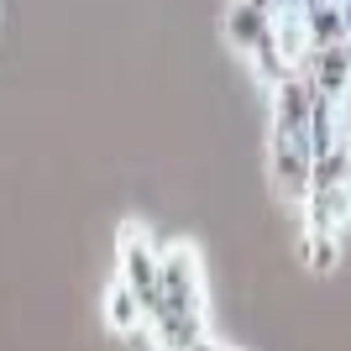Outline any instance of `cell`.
Listing matches in <instances>:
<instances>
[{"label": "cell", "mask_w": 351, "mask_h": 351, "mask_svg": "<svg viewBox=\"0 0 351 351\" xmlns=\"http://www.w3.org/2000/svg\"><path fill=\"white\" fill-rule=\"evenodd\" d=\"M226 43L236 53H247L257 69L267 73V84L278 89L289 79L278 58V43H273V5H226Z\"/></svg>", "instance_id": "277c9868"}, {"label": "cell", "mask_w": 351, "mask_h": 351, "mask_svg": "<svg viewBox=\"0 0 351 351\" xmlns=\"http://www.w3.org/2000/svg\"><path fill=\"white\" fill-rule=\"evenodd\" d=\"M116 263H121L116 283L142 304V315H152V304H158V273H162V247L152 241V231H147L142 220H121Z\"/></svg>", "instance_id": "3957f363"}, {"label": "cell", "mask_w": 351, "mask_h": 351, "mask_svg": "<svg viewBox=\"0 0 351 351\" xmlns=\"http://www.w3.org/2000/svg\"><path fill=\"white\" fill-rule=\"evenodd\" d=\"M273 43H278L283 69H289V73H304V63L315 58V43H309L304 5H273Z\"/></svg>", "instance_id": "5b68a950"}, {"label": "cell", "mask_w": 351, "mask_h": 351, "mask_svg": "<svg viewBox=\"0 0 351 351\" xmlns=\"http://www.w3.org/2000/svg\"><path fill=\"white\" fill-rule=\"evenodd\" d=\"M304 21H309L315 53H330V47L351 43V5H304Z\"/></svg>", "instance_id": "8992f818"}, {"label": "cell", "mask_w": 351, "mask_h": 351, "mask_svg": "<svg viewBox=\"0 0 351 351\" xmlns=\"http://www.w3.org/2000/svg\"><path fill=\"white\" fill-rule=\"evenodd\" d=\"M100 309H105V325H110L116 336H132V330H142V325H147L142 304H136L121 283H110V289H105V304H100Z\"/></svg>", "instance_id": "52a82bcc"}, {"label": "cell", "mask_w": 351, "mask_h": 351, "mask_svg": "<svg viewBox=\"0 0 351 351\" xmlns=\"http://www.w3.org/2000/svg\"><path fill=\"white\" fill-rule=\"evenodd\" d=\"M194 351H241V346H231V341H215V336H205Z\"/></svg>", "instance_id": "9c48e42d"}, {"label": "cell", "mask_w": 351, "mask_h": 351, "mask_svg": "<svg viewBox=\"0 0 351 351\" xmlns=\"http://www.w3.org/2000/svg\"><path fill=\"white\" fill-rule=\"evenodd\" d=\"M158 351H194L210 336L205 330V263L194 241H168L158 273V304L147 315Z\"/></svg>", "instance_id": "7a4b0ae2"}, {"label": "cell", "mask_w": 351, "mask_h": 351, "mask_svg": "<svg viewBox=\"0 0 351 351\" xmlns=\"http://www.w3.org/2000/svg\"><path fill=\"white\" fill-rule=\"evenodd\" d=\"M315 89L304 73H289L273 89V126H267V178L283 205L304 210L309 199V173H315Z\"/></svg>", "instance_id": "6da1fadb"}, {"label": "cell", "mask_w": 351, "mask_h": 351, "mask_svg": "<svg viewBox=\"0 0 351 351\" xmlns=\"http://www.w3.org/2000/svg\"><path fill=\"white\" fill-rule=\"evenodd\" d=\"M299 252H304V267H309V273H330V267L341 263V236H330V231H304Z\"/></svg>", "instance_id": "ba28073f"}]
</instances>
